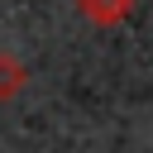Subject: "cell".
I'll use <instances>...</instances> for the list:
<instances>
[{
	"instance_id": "6da1fadb",
	"label": "cell",
	"mask_w": 153,
	"mask_h": 153,
	"mask_svg": "<svg viewBox=\"0 0 153 153\" xmlns=\"http://www.w3.org/2000/svg\"><path fill=\"white\" fill-rule=\"evenodd\" d=\"M76 10L91 19V24H100V29H110V24H120V19H129V10H134V0H76Z\"/></svg>"
},
{
	"instance_id": "7a4b0ae2",
	"label": "cell",
	"mask_w": 153,
	"mask_h": 153,
	"mask_svg": "<svg viewBox=\"0 0 153 153\" xmlns=\"http://www.w3.org/2000/svg\"><path fill=\"white\" fill-rule=\"evenodd\" d=\"M24 81H29L24 62H19L14 53H0V100H14V96L24 91Z\"/></svg>"
}]
</instances>
